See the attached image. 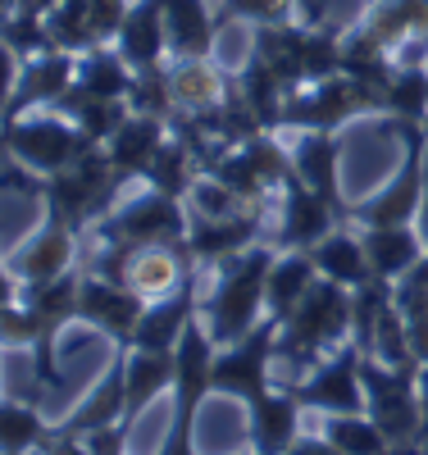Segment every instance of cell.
Wrapping results in <instances>:
<instances>
[{"label": "cell", "instance_id": "obj_1", "mask_svg": "<svg viewBox=\"0 0 428 455\" xmlns=\"http://www.w3.org/2000/svg\"><path fill=\"white\" fill-rule=\"evenodd\" d=\"M279 259V246H251L242 255H232L219 264V283H214V296L206 300V332L219 351L238 347V341L260 323V310H264V291H269V269Z\"/></svg>", "mask_w": 428, "mask_h": 455}, {"label": "cell", "instance_id": "obj_2", "mask_svg": "<svg viewBox=\"0 0 428 455\" xmlns=\"http://www.w3.org/2000/svg\"><path fill=\"white\" fill-rule=\"evenodd\" d=\"M419 373H424L419 360H410V364H383L378 355L360 360V383H365L369 419L383 428L387 442H392V455H428V451H415V442H424Z\"/></svg>", "mask_w": 428, "mask_h": 455}, {"label": "cell", "instance_id": "obj_3", "mask_svg": "<svg viewBox=\"0 0 428 455\" xmlns=\"http://www.w3.org/2000/svg\"><path fill=\"white\" fill-rule=\"evenodd\" d=\"M356 328V291L346 283H333V278H319L310 287V296L296 306V315L283 323L279 332V355L301 373L310 369L328 347Z\"/></svg>", "mask_w": 428, "mask_h": 455}, {"label": "cell", "instance_id": "obj_4", "mask_svg": "<svg viewBox=\"0 0 428 455\" xmlns=\"http://www.w3.org/2000/svg\"><path fill=\"white\" fill-rule=\"evenodd\" d=\"M360 114H387V92L378 87H365L356 78H324V83H305L301 92L287 96L283 105V119L279 128H292V132H337L342 124L360 119Z\"/></svg>", "mask_w": 428, "mask_h": 455}, {"label": "cell", "instance_id": "obj_5", "mask_svg": "<svg viewBox=\"0 0 428 455\" xmlns=\"http://www.w3.org/2000/svg\"><path fill=\"white\" fill-rule=\"evenodd\" d=\"M119 192H124V178L114 173L105 146H92L87 156H77L69 169L46 178V205L60 210L77 233H87L92 223H101L114 210Z\"/></svg>", "mask_w": 428, "mask_h": 455}, {"label": "cell", "instance_id": "obj_6", "mask_svg": "<svg viewBox=\"0 0 428 455\" xmlns=\"http://www.w3.org/2000/svg\"><path fill=\"white\" fill-rule=\"evenodd\" d=\"M191 223H187V210L178 196H165L146 187L141 196L124 201L119 210H109L101 223H96V237L105 246H178L187 242Z\"/></svg>", "mask_w": 428, "mask_h": 455}, {"label": "cell", "instance_id": "obj_7", "mask_svg": "<svg viewBox=\"0 0 428 455\" xmlns=\"http://www.w3.org/2000/svg\"><path fill=\"white\" fill-rule=\"evenodd\" d=\"M397 132L406 137V164L387 178V187L378 196H369L365 205H351V219L360 228H401L419 219V205L428 196L424 187V146H428V124H397Z\"/></svg>", "mask_w": 428, "mask_h": 455}, {"label": "cell", "instance_id": "obj_8", "mask_svg": "<svg viewBox=\"0 0 428 455\" xmlns=\"http://www.w3.org/2000/svg\"><path fill=\"white\" fill-rule=\"evenodd\" d=\"M92 146L96 141L77 124H69L64 114L60 119H5V156L14 164H23L28 173H42V178L69 169Z\"/></svg>", "mask_w": 428, "mask_h": 455}, {"label": "cell", "instance_id": "obj_9", "mask_svg": "<svg viewBox=\"0 0 428 455\" xmlns=\"http://www.w3.org/2000/svg\"><path fill=\"white\" fill-rule=\"evenodd\" d=\"M210 178H219L223 187H232L242 201L260 205L269 187H287L301 173H296V160L287 156V146L274 132H260V137H251L242 146L223 150V156L214 160V169H210Z\"/></svg>", "mask_w": 428, "mask_h": 455}, {"label": "cell", "instance_id": "obj_10", "mask_svg": "<svg viewBox=\"0 0 428 455\" xmlns=\"http://www.w3.org/2000/svg\"><path fill=\"white\" fill-rule=\"evenodd\" d=\"M279 332L283 323L269 315L260 319L238 347H228L223 355H214V369H210V387L214 392H228L238 401H260L269 392V355H279Z\"/></svg>", "mask_w": 428, "mask_h": 455}, {"label": "cell", "instance_id": "obj_11", "mask_svg": "<svg viewBox=\"0 0 428 455\" xmlns=\"http://www.w3.org/2000/svg\"><path fill=\"white\" fill-rule=\"evenodd\" d=\"M77 228L46 205V223L36 228V233L10 251L5 259V278H14L19 287H36V283H51L60 274H69V264H73V251H77Z\"/></svg>", "mask_w": 428, "mask_h": 455}, {"label": "cell", "instance_id": "obj_12", "mask_svg": "<svg viewBox=\"0 0 428 455\" xmlns=\"http://www.w3.org/2000/svg\"><path fill=\"white\" fill-rule=\"evenodd\" d=\"M360 360H365V351L351 341V347H342L328 364H319V369L310 373L305 383H296L292 392H296L301 405H310V410H324V414H360V405H365Z\"/></svg>", "mask_w": 428, "mask_h": 455}, {"label": "cell", "instance_id": "obj_13", "mask_svg": "<svg viewBox=\"0 0 428 455\" xmlns=\"http://www.w3.org/2000/svg\"><path fill=\"white\" fill-rule=\"evenodd\" d=\"M141 300H146V296L133 291L128 283H114V278L92 274V278H83V296H77V319L92 323V328H101V332H109L114 341H119V347H133L137 323H141V315H146Z\"/></svg>", "mask_w": 428, "mask_h": 455}, {"label": "cell", "instance_id": "obj_14", "mask_svg": "<svg viewBox=\"0 0 428 455\" xmlns=\"http://www.w3.org/2000/svg\"><path fill=\"white\" fill-rule=\"evenodd\" d=\"M73 83H77V55L69 51H46L28 64H10L5 119H23L32 105H55Z\"/></svg>", "mask_w": 428, "mask_h": 455}, {"label": "cell", "instance_id": "obj_15", "mask_svg": "<svg viewBox=\"0 0 428 455\" xmlns=\"http://www.w3.org/2000/svg\"><path fill=\"white\" fill-rule=\"evenodd\" d=\"M337 223H346L315 187H305L301 178L283 187V223H279V237L274 246L283 251H310L315 242H324Z\"/></svg>", "mask_w": 428, "mask_h": 455}, {"label": "cell", "instance_id": "obj_16", "mask_svg": "<svg viewBox=\"0 0 428 455\" xmlns=\"http://www.w3.org/2000/svg\"><path fill=\"white\" fill-rule=\"evenodd\" d=\"M260 228H264V210L260 205H251L242 214H228V219H201L197 214V223H191V233H187V246H191V255H197L201 264H223L232 255L251 251L255 237H260Z\"/></svg>", "mask_w": 428, "mask_h": 455}, {"label": "cell", "instance_id": "obj_17", "mask_svg": "<svg viewBox=\"0 0 428 455\" xmlns=\"http://www.w3.org/2000/svg\"><path fill=\"white\" fill-rule=\"evenodd\" d=\"M124 414H128V347L114 351L109 373L92 387V396L77 405L60 428L73 433V437H87V433H96V428H105V424H124Z\"/></svg>", "mask_w": 428, "mask_h": 455}, {"label": "cell", "instance_id": "obj_18", "mask_svg": "<svg viewBox=\"0 0 428 455\" xmlns=\"http://www.w3.org/2000/svg\"><path fill=\"white\" fill-rule=\"evenodd\" d=\"M114 46L124 51V60L146 73V68H160L169 51V23H165V5L160 0H133V10L119 28V36H114Z\"/></svg>", "mask_w": 428, "mask_h": 455}, {"label": "cell", "instance_id": "obj_19", "mask_svg": "<svg viewBox=\"0 0 428 455\" xmlns=\"http://www.w3.org/2000/svg\"><path fill=\"white\" fill-rule=\"evenodd\" d=\"M169 141V119H155V114H137L105 141V156L114 164V173H119L124 182H133L137 173L146 178V169L155 164V156H160V146Z\"/></svg>", "mask_w": 428, "mask_h": 455}, {"label": "cell", "instance_id": "obj_20", "mask_svg": "<svg viewBox=\"0 0 428 455\" xmlns=\"http://www.w3.org/2000/svg\"><path fill=\"white\" fill-rule=\"evenodd\" d=\"M191 319H197V274H191L174 296L146 306L133 347L137 351H178V341H182V332H187Z\"/></svg>", "mask_w": 428, "mask_h": 455}, {"label": "cell", "instance_id": "obj_21", "mask_svg": "<svg viewBox=\"0 0 428 455\" xmlns=\"http://www.w3.org/2000/svg\"><path fill=\"white\" fill-rule=\"evenodd\" d=\"M301 396L287 387V392H264L260 401H251V446L260 455H287L301 437Z\"/></svg>", "mask_w": 428, "mask_h": 455}, {"label": "cell", "instance_id": "obj_22", "mask_svg": "<svg viewBox=\"0 0 428 455\" xmlns=\"http://www.w3.org/2000/svg\"><path fill=\"white\" fill-rule=\"evenodd\" d=\"M292 160H296V173L305 187H315V192L351 223V205L342 201V182H337V160H342V137L333 132H305L292 150Z\"/></svg>", "mask_w": 428, "mask_h": 455}, {"label": "cell", "instance_id": "obj_23", "mask_svg": "<svg viewBox=\"0 0 428 455\" xmlns=\"http://www.w3.org/2000/svg\"><path fill=\"white\" fill-rule=\"evenodd\" d=\"M310 259H315L319 278H333V283H346V287H365L374 283V264H369V251H365V237H356L346 223H337L333 233L324 242H315L305 251Z\"/></svg>", "mask_w": 428, "mask_h": 455}, {"label": "cell", "instance_id": "obj_24", "mask_svg": "<svg viewBox=\"0 0 428 455\" xmlns=\"http://www.w3.org/2000/svg\"><path fill=\"white\" fill-rule=\"evenodd\" d=\"M365 251H369V264H374V278L383 283H401L415 264L428 255V242L419 228L401 223V228H365Z\"/></svg>", "mask_w": 428, "mask_h": 455}, {"label": "cell", "instance_id": "obj_25", "mask_svg": "<svg viewBox=\"0 0 428 455\" xmlns=\"http://www.w3.org/2000/svg\"><path fill=\"white\" fill-rule=\"evenodd\" d=\"M160 5H165V23H169L174 60H210L219 14L206 10V0H160Z\"/></svg>", "mask_w": 428, "mask_h": 455}, {"label": "cell", "instance_id": "obj_26", "mask_svg": "<svg viewBox=\"0 0 428 455\" xmlns=\"http://www.w3.org/2000/svg\"><path fill=\"white\" fill-rule=\"evenodd\" d=\"M232 78L214 64V60H174L169 64V92L178 114H206L228 96Z\"/></svg>", "mask_w": 428, "mask_h": 455}, {"label": "cell", "instance_id": "obj_27", "mask_svg": "<svg viewBox=\"0 0 428 455\" xmlns=\"http://www.w3.org/2000/svg\"><path fill=\"white\" fill-rule=\"evenodd\" d=\"M319 283V269L305 251H283L269 269V291H264V310L274 315L279 323H287L296 315V306L310 296V287Z\"/></svg>", "mask_w": 428, "mask_h": 455}, {"label": "cell", "instance_id": "obj_28", "mask_svg": "<svg viewBox=\"0 0 428 455\" xmlns=\"http://www.w3.org/2000/svg\"><path fill=\"white\" fill-rule=\"evenodd\" d=\"M55 109L64 114L69 124L83 128L96 146H105L114 132H119V128L133 119V105H128V100H105V96H92V92H83L77 83L55 100Z\"/></svg>", "mask_w": 428, "mask_h": 455}, {"label": "cell", "instance_id": "obj_29", "mask_svg": "<svg viewBox=\"0 0 428 455\" xmlns=\"http://www.w3.org/2000/svg\"><path fill=\"white\" fill-rule=\"evenodd\" d=\"M174 378H178V351H137V347H128V414H124V424H133Z\"/></svg>", "mask_w": 428, "mask_h": 455}, {"label": "cell", "instance_id": "obj_30", "mask_svg": "<svg viewBox=\"0 0 428 455\" xmlns=\"http://www.w3.org/2000/svg\"><path fill=\"white\" fill-rule=\"evenodd\" d=\"M133 83H137V68L124 60L119 46H96L87 55H77V87L92 92V96H105V100H128L133 96Z\"/></svg>", "mask_w": 428, "mask_h": 455}, {"label": "cell", "instance_id": "obj_31", "mask_svg": "<svg viewBox=\"0 0 428 455\" xmlns=\"http://www.w3.org/2000/svg\"><path fill=\"white\" fill-rule=\"evenodd\" d=\"M342 73H346V78H356V83H365V87L387 92L397 64H392V51H387L378 36L360 23V28L346 32V42H342Z\"/></svg>", "mask_w": 428, "mask_h": 455}, {"label": "cell", "instance_id": "obj_32", "mask_svg": "<svg viewBox=\"0 0 428 455\" xmlns=\"http://www.w3.org/2000/svg\"><path fill=\"white\" fill-rule=\"evenodd\" d=\"M206 164H201V156L191 150L182 137H169L165 146H160V156H155V164L146 169V187H155V192H165V196H191V187H197Z\"/></svg>", "mask_w": 428, "mask_h": 455}, {"label": "cell", "instance_id": "obj_33", "mask_svg": "<svg viewBox=\"0 0 428 455\" xmlns=\"http://www.w3.org/2000/svg\"><path fill=\"white\" fill-rule=\"evenodd\" d=\"M392 291H397V306L406 315L410 351H415L419 364H428V255L415 264L401 283H392Z\"/></svg>", "mask_w": 428, "mask_h": 455}, {"label": "cell", "instance_id": "obj_34", "mask_svg": "<svg viewBox=\"0 0 428 455\" xmlns=\"http://www.w3.org/2000/svg\"><path fill=\"white\" fill-rule=\"evenodd\" d=\"M387 119L392 124H428V68L397 64L387 83Z\"/></svg>", "mask_w": 428, "mask_h": 455}, {"label": "cell", "instance_id": "obj_35", "mask_svg": "<svg viewBox=\"0 0 428 455\" xmlns=\"http://www.w3.org/2000/svg\"><path fill=\"white\" fill-rule=\"evenodd\" d=\"M46 28H51L55 51H69V55H87V51L105 46L96 36V28H92V5L87 0H60V5L46 14Z\"/></svg>", "mask_w": 428, "mask_h": 455}, {"label": "cell", "instance_id": "obj_36", "mask_svg": "<svg viewBox=\"0 0 428 455\" xmlns=\"http://www.w3.org/2000/svg\"><path fill=\"white\" fill-rule=\"evenodd\" d=\"M324 437L342 455H392V442L383 437V428L369 419V414H328Z\"/></svg>", "mask_w": 428, "mask_h": 455}, {"label": "cell", "instance_id": "obj_37", "mask_svg": "<svg viewBox=\"0 0 428 455\" xmlns=\"http://www.w3.org/2000/svg\"><path fill=\"white\" fill-rule=\"evenodd\" d=\"M342 42H346V32L337 23H310L305 28V51H301L305 83L337 78V73H342Z\"/></svg>", "mask_w": 428, "mask_h": 455}, {"label": "cell", "instance_id": "obj_38", "mask_svg": "<svg viewBox=\"0 0 428 455\" xmlns=\"http://www.w3.org/2000/svg\"><path fill=\"white\" fill-rule=\"evenodd\" d=\"M46 424L42 414L23 401H5V424H0V442H5V455H23V451H42L46 442Z\"/></svg>", "mask_w": 428, "mask_h": 455}, {"label": "cell", "instance_id": "obj_39", "mask_svg": "<svg viewBox=\"0 0 428 455\" xmlns=\"http://www.w3.org/2000/svg\"><path fill=\"white\" fill-rule=\"evenodd\" d=\"M128 105H133L137 114H155V119H169V124H174V119H178V105H174V92H169V64L137 73Z\"/></svg>", "mask_w": 428, "mask_h": 455}, {"label": "cell", "instance_id": "obj_40", "mask_svg": "<svg viewBox=\"0 0 428 455\" xmlns=\"http://www.w3.org/2000/svg\"><path fill=\"white\" fill-rule=\"evenodd\" d=\"M191 205H197V214L201 219H228V214H242V210H251V201H242L232 187H223L219 178H201L197 187H191V196H187Z\"/></svg>", "mask_w": 428, "mask_h": 455}, {"label": "cell", "instance_id": "obj_41", "mask_svg": "<svg viewBox=\"0 0 428 455\" xmlns=\"http://www.w3.org/2000/svg\"><path fill=\"white\" fill-rule=\"evenodd\" d=\"M292 5H296V0H223L219 23H228V19H246V23H283Z\"/></svg>", "mask_w": 428, "mask_h": 455}, {"label": "cell", "instance_id": "obj_42", "mask_svg": "<svg viewBox=\"0 0 428 455\" xmlns=\"http://www.w3.org/2000/svg\"><path fill=\"white\" fill-rule=\"evenodd\" d=\"M83 442L92 446V455H124V446H128V424H105V428L87 433Z\"/></svg>", "mask_w": 428, "mask_h": 455}, {"label": "cell", "instance_id": "obj_43", "mask_svg": "<svg viewBox=\"0 0 428 455\" xmlns=\"http://www.w3.org/2000/svg\"><path fill=\"white\" fill-rule=\"evenodd\" d=\"M42 455H92V446H87L83 437L64 433V428H51L46 442H42Z\"/></svg>", "mask_w": 428, "mask_h": 455}, {"label": "cell", "instance_id": "obj_44", "mask_svg": "<svg viewBox=\"0 0 428 455\" xmlns=\"http://www.w3.org/2000/svg\"><path fill=\"white\" fill-rule=\"evenodd\" d=\"M287 455H342V451H337V446H333L328 437H319V442L310 437V442H296V446H292Z\"/></svg>", "mask_w": 428, "mask_h": 455}, {"label": "cell", "instance_id": "obj_45", "mask_svg": "<svg viewBox=\"0 0 428 455\" xmlns=\"http://www.w3.org/2000/svg\"><path fill=\"white\" fill-rule=\"evenodd\" d=\"M419 401H424V442H428V364L419 373Z\"/></svg>", "mask_w": 428, "mask_h": 455}, {"label": "cell", "instance_id": "obj_46", "mask_svg": "<svg viewBox=\"0 0 428 455\" xmlns=\"http://www.w3.org/2000/svg\"><path fill=\"white\" fill-rule=\"evenodd\" d=\"M415 223H419V233H424V242H428V196H424V205H419V219H415Z\"/></svg>", "mask_w": 428, "mask_h": 455}, {"label": "cell", "instance_id": "obj_47", "mask_svg": "<svg viewBox=\"0 0 428 455\" xmlns=\"http://www.w3.org/2000/svg\"><path fill=\"white\" fill-rule=\"evenodd\" d=\"M255 455H260V451H255Z\"/></svg>", "mask_w": 428, "mask_h": 455}]
</instances>
